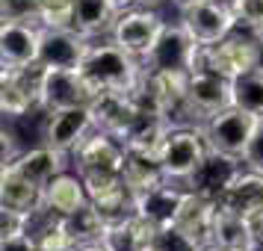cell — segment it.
<instances>
[{
    "mask_svg": "<svg viewBox=\"0 0 263 251\" xmlns=\"http://www.w3.org/2000/svg\"><path fill=\"white\" fill-rule=\"evenodd\" d=\"M80 71L101 89V92H127L139 83L145 65L142 60L130 56L124 48H119L112 38L109 42H92V48L86 53Z\"/></svg>",
    "mask_w": 263,
    "mask_h": 251,
    "instance_id": "1",
    "label": "cell"
},
{
    "mask_svg": "<svg viewBox=\"0 0 263 251\" xmlns=\"http://www.w3.org/2000/svg\"><path fill=\"white\" fill-rule=\"evenodd\" d=\"M198 65L222 74L228 80H237L242 74L263 68V38L246 27H237L222 42L198 50Z\"/></svg>",
    "mask_w": 263,
    "mask_h": 251,
    "instance_id": "2",
    "label": "cell"
},
{
    "mask_svg": "<svg viewBox=\"0 0 263 251\" xmlns=\"http://www.w3.org/2000/svg\"><path fill=\"white\" fill-rule=\"evenodd\" d=\"M45 77H48V68L39 60L30 62V65H3V71H0V107H3V115L15 119V115H27V112L42 107Z\"/></svg>",
    "mask_w": 263,
    "mask_h": 251,
    "instance_id": "3",
    "label": "cell"
},
{
    "mask_svg": "<svg viewBox=\"0 0 263 251\" xmlns=\"http://www.w3.org/2000/svg\"><path fill=\"white\" fill-rule=\"evenodd\" d=\"M198 45L195 38L186 33V27L180 24H168L163 27V33L157 36L154 48L148 50V56L142 60V65L148 71L157 74H190L198 65Z\"/></svg>",
    "mask_w": 263,
    "mask_h": 251,
    "instance_id": "4",
    "label": "cell"
},
{
    "mask_svg": "<svg viewBox=\"0 0 263 251\" xmlns=\"http://www.w3.org/2000/svg\"><path fill=\"white\" fill-rule=\"evenodd\" d=\"M178 12H180L178 21L186 27V33L195 38L198 48L222 42L239 27L231 0H201V3H192V6L178 9Z\"/></svg>",
    "mask_w": 263,
    "mask_h": 251,
    "instance_id": "5",
    "label": "cell"
},
{
    "mask_svg": "<svg viewBox=\"0 0 263 251\" xmlns=\"http://www.w3.org/2000/svg\"><path fill=\"white\" fill-rule=\"evenodd\" d=\"M260 115H251L246 109L239 107H225L213 112V115H207V119L198 124L204 133V142L207 148H213V151H222V154H234V157H242L246 151V145H249L251 133H254V124H257Z\"/></svg>",
    "mask_w": 263,
    "mask_h": 251,
    "instance_id": "6",
    "label": "cell"
},
{
    "mask_svg": "<svg viewBox=\"0 0 263 251\" xmlns=\"http://www.w3.org/2000/svg\"><path fill=\"white\" fill-rule=\"evenodd\" d=\"M204 154H207V142H204L201 127H172L166 133L163 145L157 148V157L163 163L166 178L180 183V186L198 168Z\"/></svg>",
    "mask_w": 263,
    "mask_h": 251,
    "instance_id": "7",
    "label": "cell"
},
{
    "mask_svg": "<svg viewBox=\"0 0 263 251\" xmlns=\"http://www.w3.org/2000/svg\"><path fill=\"white\" fill-rule=\"evenodd\" d=\"M163 27H166V21H163L160 9L133 6V9H127V12H121L119 18H116L109 38H112L119 48L127 50L130 56L145 60V56H148V50L154 48L157 36L163 33Z\"/></svg>",
    "mask_w": 263,
    "mask_h": 251,
    "instance_id": "8",
    "label": "cell"
},
{
    "mask_svg": "<svg viewBox=\"0 0 263 251\" xmlns=\"http://www.w3.org/2000/svg\"><path fill=\"white\" fill-rule=\"evenodd\" d=\"M98 92L101 89L80 68H48L42 107L48 109V112L74 109V107H92V101L98 98Z\"/></svg>",
    "mask_w": 263,
    "mask_h": 251,
    "instance_id": "9",
    "label": "cell"
},
{
    "mask_svg": "<svg viewBox=\"0 0 263 251\" xmlns=\"http://www.w3.org/2000/svg\"><path fill=\"white\" fill-rule=\"evenodd\" d=\"M89 201L98 207V213L107 222H119L136 210V195L121 178V171H92L83 175Z\"/></svg>",
    "mask_w": 263,
    "mask_h": 251,
    "instance_id": "10",
    "label": "cell"
},
{
    "mask_svg": "<svg viewBox=\"0 0 263 251\" xmlns=\"http://www.w3.org/2000/svg\"><path fill=\"white\" fill-rule=\"evenodd\" d=\"M92 38L77 33L74 27H42L39 38V62L45 68H80Z\"/></svg>",
    "mask_w": 263,
    "mask_h": 251,
    "instance_id": "11",
    "label": "cell"
},
{
    "mask_svg": "<svg viewBox=\"0 0 263 251\" xmlns=\"http://www.w3.org/2000/svg\"><path fill=\"white\" fill-rule=\"evenodd\" d=\"M124 154H127V148H124V142H121L119 136L95 127L71 151V168L80 171V175H92V171H121Z\"/></svg>",
    "mask_w": 263,
    "mask_h": 251,
    "instance_id": "12",
    "label": "cell"
},
{
    "mask_svg": "<svg viewBox=\"0 0 263 251\" xmlns=\"http://www.w3.org/2000/svg\"><path fill=\"white\" fill-rule=\"evenodd\" d=\"M242 168H246L242 157L222 154V151L207 148V154H204V160L198 163V168L183 180V189H192V192L207 195V198L216 201V198L237 180V175L242 171Z\"/></svg>",
    "mask_w": 263,
    "mask_h": 251,
    "instance_id": "13",
    "label": "cell"
},
{
    "mask_svg": "<svg viewBox=\"0 0 263 251\" xmlns=\"http://www.w3.org/2000/svg\"><path fill=\"white\" fill-rule=\"evenodd\" d=\"M186 92H190V104L192 109L198 112V119H207L219 109H225L234 104V95H231V80L222 77V74L210 71L204 65H195L190 71V83H186Z\"/></svg>",
    "mask_w": 263,
    "mask_h": 251,
    "instance_id": "14",
    "label": "cell"
},
{
    "mask_svg": "<svg viewBox=\"0 0 263 251\" xmlns=\"http://www.w3.org/2000/svg\"><path fill=\"white\" fill-rule=\"evenodd\" d=\"M95 130V121L89 107H74V109H57L48 115L45 127V145L57 148L62 154H71L77 145L83 142L89 133Z\"/></svg>",
    "mask_w": 263,
    "mask_h": 251,
    "instance_id": "15",
    "label": "cell"
},
{
    "mask_svg": "<svg viewBox=\"0 0 263 251\" xmlns=\"http://www.w3.org/2000/svg\"><path fill=\"white\" fill-rule=\"evenodd\" d=\"M160 227L148 222L145 216L133 210L119 222H107V230L101 237V245L107 251H151V239Z\"/></svg>",
    "mask_w": 263,
    "mask_h": 251,
    "instance_id": "16",
    "label": "cell"
},
{
    "mask_svg": "<svg viewBox=\"0 0 263 251\" xmlns=\"http://www.w3.org/2000/svg\"><path fill=\"white\" fill-rule=\"evenodd\" d=\"M65 160H71V154H62V151L50 148V145H36V148L21 151V154L15 157L12 163H6V166L15 168L18 175H24L27 180H33V183H39V186L45 189L60 171H65V168L71 166V163H65Z\"/></svg>",
    "mask_w": 263,
    "mask_h": 251,
    "instance_id": "17",
    "label": "cell"
},
{
    "mask_svg": "<svg viewBox=\"0 0 263 251\" xmlns=\"http://www.w3.org/2000/svg\"><path fill=\"white\" fill-rule=\"evenodd\" d=\"M39 24H21V21H3L0 27V62L3 65H30L39 60Z\"/></svg>",
    "mask_w": 263,
    "mask_h": 251,
    "instance_id": "18",
    "label": "cell"
},
{
    "mask_svg": "<svg viewBox=\"0 0 263 251\" xmlns=\"http://www.w3.org/2000/svg\"><path fill=\"white\" fill-rule=\"evenodd\" d=\"M213 219H216V201L207 195H198L192 189H183L180 198L178 216H175V225L180 230H186L195 242L207 245L213 239Z\"/></svg>",
    "mask_w": 263,
    "mask_h": 251,
    "instance_id": "19",
    "label": "cell"
},
{
    "mask_svg": "<svg viewBox=\"0 0 263 251\" xmlns=\"http://www.w3.org/2000/svg\"><path fill=\"white\" fill-rule=\"evenodd\" d=\"M83 204H89V192H86V180L80 171L65 168L57 178L45 186V210H50L53 216H65L77 213Z\"/></svg>",
    "mask_w": 263,
    "mask_h": 251,
    "instance_id": "20",
    "label": "cell"
},
{
    "mask_svg": "<svg viewBox=\"0 0 263 251\" xmlns=\"http://www.w3.org/2000/svg\"><path fill=\"white\" fill-rule=\"evenodd\" d=\"M216 204L246 216V219L263 213V175L251 171V168H242L237 175V180L216 198Z\"/></svg>",
    "mask_w": 263,
    "mask_h": 251,
    "instance_id": "21",
    "label": "cell"
},
{
    "mask_svg": "<svg viewBox=\"0 0 263 251\" xmlns=\"http://www.w3.org/2000/svg\"><path fill=\"white\" fill-rule=\"evenodd\" d=\"M121 178L127 180L133 195H142V192L154 189V186L168 180L157 151H148V148H127L124 166H121Z\"/></svg>",
    "mask_w": 263,
    "mask_h": 251,
    "instance_id": "22",
    "label": "cell"
},
{
    "mask_svg": "<svg viewBox=\"0 0 263 251\" xmlns=\"http://www.w3.org/2000/svg\"><path fill=\"white\" fill-rule=\"evenodd\" d=\"M180 198H183V186L175 180H166L154 189L136 195V213L145 216L148 222H154L157 227L175 225V216H178Z\"/></svg>",
    "mask_w": 263,
    "mask_h": 251,
    "instance_id": "23",
    "label": "cell"
},
{
    "mask_svg": "<svg viewBox=\"0 0 263 251\" xmlns=\"http://www.w3.org/2000/svg\"><path fill=\"white\" fill-rule=\"evenodd\" d=\"M89 112H92V121H95L98 130L121 136V130L127 127L130 115L136 112V104H133V98L127 92H98Z\"/></svg>",
    "mask_w": 263,
    "mask_h": 251,
    "instance_id": "24",
    "label": "cell"
},
{
    "mask_svg": "<svg viewBox=\"0 0 263 251\" xmlns=\"http://www.w3.org/2000/svg\"><path fill=\"white\" fill-rule=\"evenodd\" d=\"M0 204L33 216L45 207V189L39 183H33V180H27L24 175H18L15 168L3 166V175H0Z\"/></svg>",
    "mask_w": 263,
    "mask_h": 251,
    "instance_id": "25",
    "label": "cell"
},
{
    "mask_svg": "<svg viewBox=\"0 0 263 251\" xmlns=\"http://www.w3.org/2000/svg\"><path fill=\"white\" fill-rule=\"evenodd\" d=\"M119 12L109 6V0H74V18L71 27L86 38L109 36Z\"/></svg>",
    "mask_w": 263,
    "mask_h": 251,
    "instance_id": "26",
    "label": "cell"
},
{
    "mask_svg": "<svg viewBox=\"0 0 263 251\" xmlns=\"http://www.w3.org/2000/svg\"><path fill=\"white\" fill-rule=\"evenodd\" d=\"M251 225L246 216L234 213V210H225L216 204V219H213V239L216 245H222L228 251H242L251 242Z\"/></svg>",
    "mask_w": 263,
    "mask_h": 251,
    "instance_id": "27",
    "label": "cell"
},
{
    "mask_svg": "<svg viewBox=\"0 0 263 251\" xmlns=\"http://www.w3.org/2000/svg\"><path fill=\"white\" fill-rule=\"evenodd\" d=\"M62 222H65V227H68V234L74 237L77 245H92V242H101L104 230H107V219L98 213V207L92 201L83 204L77 213L65 216Z\"/></svg>",
    "mask_w": 263,
    "mask_h": 251,
    "instance_id": "28",
    "label": "cell"
},
{
    "mask_svg": "<svg viewBox=\"0 0 263 251\" xmlns=\"http://www.w3.org/2000/svg\"><path fill=\"white\" fill-rule=\"evenodd\" d=\"M231 95H234V107L246 109L251 115H263V68L231 80Z\"/></svg>",
    "mask_w": 263,
    "mask_h": 251,
    "instance_id": "29",
    "label": "cell"
},
{
    "mask_svg": "<svg viewBox=\"0 0 263 251\" xmlns=\"http://www.w3.org/2000/svg\"><path fill=\"white\" fill-rule=\"evenodd\" d=\"M151 251H201V242H195V239H192L186 230H180L178 225H166L154 234Z\"/></svg>",
    "mask_w": 263,
    "mask_h": 251,
    "instance_id": "30",
    "label": "cell"
},
{
    "mask_svg": "<svg viewBox=\"0 0 263 251\" xmlns=\"http://www.w3.org/2000/svg\"><path fill=\"white\" fill-rule=\"evenodd\" d=\"M0 15H3V21L42 27V0H0Z\"/></svg>",
    "mask_w": 263,
    "mask_h": 251,
    "instance_id": "31",
    "label": "cell"
},
{
    "mask_svg": "<svg viewBox=\"0 0 263 251\" xmlns=\"http://www.w3.org/2000/svg\"><path fill=\"white\" fill-rule=\"evenodd\" d=\"M239 27L263 36V0H231Z\"/></svg>",
    "mask_w": 263,
    "mask_h": 251,
    "instance_id": "32",
    "label": "cell"
},
{
    "mask_svg": "<svg viewBox=\"0 0 263 251\" xmlns=\"http://www.w3.org/2000/svg\"><path fill=\"white\" fill-rule=\"evenodd\" d=\"M74 0H42V27H71Z\"/></svg>",
    "mask_w": 263,
    "mask_h": 251,
    "instance_id": "33",
    "label": "cell"
},
{
    "mask_svg": "<svg viewBox=\"0 0 263 251\" xmlns=\"http://www.w3.org/2000/svg\"><path fill=\"white\" fill-rule=\"evenodd\" d=\"M30 222L33 216L12 210V207H3L0 210V237H15V234H30Z\"/></svg>",
    "mask_w": 263,
    "mask_h": 251,
    "instance_id": "34",
    "label": "cell"
},
{
    "mask_svg": "<svg viewBox=\"0 0 263 251\" xmlns=\"http://www.w3.org/2000/svg\"><path fill=\"white\" fill-rule=\"evenodd\" d=\"M242 163H246V168L263 175V115L257 119L254 133H251L249 145H246V151H242Z\"/></svg>",
    "mask_w": 263,
    "mask_h": 251,
    "instance_id": "35",
    "label": "cell"
},
{
    "mask_svg": "<svg viewBox=\"0 0 263 251\" xmlns=\"http://www.w3.org/2000/svg\"><path fill=\"white\" fill-rule=\"evenodd\" d=\"M0 251H39L33 234H15V237H3Z\"/></svg>",
    "mask_w": 263,
    "mask_h": 251,
    "instance_id": "36",
    "label": "cell"
},
{
    "mask_svg": "<svg viewBox=\"0 0 263 251\" xmlns=\"http://www.w3.org/2000/svg\"><path fill=\"white\" fill-rule=\"evenodd\" d=\"M109 6L121 15V12H127V9H133V6H142V3L139 0H109Z\"/></svg>",
    "mask_w": 263,
    "mask_h": 251,
    "instance_id": "37",
    "label": "cell"
},
{
    "mask_svg": "<svg viewBox=\"0 0 263 251\" xmlns=\"http://www.w3.org/2000/svg\"><path fill=\"white\" fill-rule=\"evenodd\" d=\"M242 251H263V237H251V242Z\"/></svg>",
    "mask_w": 263,
    "mask_h": 251,
    "instance_id": "38",
    "label": "cell"
},
{
    "mask_svg": "<svg viewBox=\"0 0 263 251\" xmlns=\"http://www.w3.org/2000/svg\"><path fill=\"white\" fill-rule=\"evenodd\" d=\"M142 6H148V9H160V6H166V3H172V0H139Z\"/></svg>",
    "mask_w": 263,
    "mask_h": 251,
    "instance_id": "39",
    "label": "cell"
},
{
    "mask_svg": "<svg viewBox=\"0 0 263 251\" xmlns=\"http://www.w3.org/2000/svg\"><path fill=\"white\" fill-rule=\"evenodd\" d=\"M77 251H107V248H104L101 242H92V245H80Z\"/></svg>",
    "mask_w": 263,
    "mask_h": 251,
    "instance_id": "40",
    "label": "cell"
},
{
    "mask_svg": "<svg viewBox=\"0 0 263 251\" xmlns=\"http://www.w3.org/2000/svg\"><path fill=\"white\" fill-rule=\"evenodd\" d=\"M178 9H186V6H192V3H201V0H172Z\"/></svg>",
    "mask_w": 263,
    "mask_h": 251,
    "instance_id": "41",
    "label": "cell"
},
{
    "mask_svg": "<svg viewBox=\"0 0 263 251\" xmlns=\"http://www.w3.org/2000/svg\"><path fill=\"white\" fill-rule=\"evenodd\" d=\"M201 251H228V248H222V245H216V242H207V245H201Z\"/></svg>",
    "mask_w": 263,
    "mask_h": 251,
    "instance_id": "42",
    "label": "cell"
},
{
    "mask_svg": "<svg viewBox=\"0 0 263 251\" xmlns=\"http://www.w3.org/2000/svg\"><path fill=\"white\" fill-rule=\"evenodd\" d=\"M260 38H263V36H260Z\"/></svg>",
    "mask_w": 263,
    "mask_h": 251,
    "instance_id": "43",
    "label": "cell"
}]
</instances>
